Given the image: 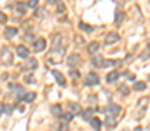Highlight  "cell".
<instances>
[{
	"label": "cell",
	"mask_w": 150,
	"mask_h": 131,
	"mask_svg": "<svg viewBox=\"0 0 150 131\" xmlns=\"http://www.w3.org/2000/svg\"><path fill=\"white\" fill-rule=\"evenodd\" d=\"M63 49H52L49 54H47V63H51V65H58V63H61L63 61Z\"/></svg>",
	"instance_id": "6da1fadb"
},
{
	"label": "cell",
	"mask_w": 150,
	"mask_h": 131,
	"mask_svg": "<svg viewBox=\"0 0 150 131\" xmlns=\"http://www.w3.org/2000/svg\"><path fill=\"white\" fill-rule=\"evenodd\" d=\"M10 63H12V54L7 51V47H2V65L7 67Z\"/></svg>",
	"instance_id": "7a4b0ae2"
},
{
	"label": "cell",
	"mask_w": 150,
	"mask_h": 131,
	"mask_svg": "<svg viewBox=\"0 0 150 131\" xmlns=\"http://www.w3.org/2000/svg\"><path fill=\"white\" fill-rule=\"evenodd\" d=\"M45 46H47V42H45L44 39H37V40L33 42V51H35V53H42V51L45 49Z\"/></svg>",
	"instance_id": "3957f363"
},
{
	"label": "cell",
	"mask_w": 150,
	"mask_h": 131,
	"mask_svg": "<svg viewBox=\"0 0 150 131\" xmlns=\"http://www.w3.org/2000/svg\"><path fill=\"white\" fill-rule=\"evenodd\" d=\"M51 46H52V49H63V46H61V35H59V33H54V35H52Z\"/></svg>",
	"instance_id": "277c9868"
},
{
	"label": "cell",
	"mask_w": 150,
	"mask_h": 131,
	"mask_svg": "<svg viewBox=\"0 0 150 131\" xmlns=\"http://www.w3.org/2000/svg\"><path fill=\"white\" fill-rule=\"evenodd\" d=\"M103 112H107V114H110V116H114V117H115V116H119V114H121V107L112 103V105H108L107 109H103Z\"/></svg>",
	"instance_id": "5b68a950"
},
{
	"label": "cell",
	"mask_w": 150,
	"mask_h": 131,
	"mask_svg": "<svg viewBox=\"0 0 150 131\" xmlns=\"http://www.w3.org/2000/svg\"><path fill=\"white\" fill-rule=\"evenodd\" d=\"M96 84H100V77L94 74V72H91L89 75H87V81H86V86H96Z\"/></svg>",
	"instance_id": "8992f818"
},
{
	"label": "cell",
	"mask_w": 150,
	"mask_h": 131,
	"mask_svg": "<svg viewBox=\"0 0 150 131\" xmlns=\"http://www.w3.org/2000/svg\"><path fill=\"white\" fill-rule=\"evenodd\" d=\"M52 75H54V79H56V82H58V84H61V86H66V81H65V77H63V74H61V72H58V70H52Z\"/></svg>",
	"instance_id": "52a82bcc"
},
{
	"label": "cell",
	"mask_w": 150,
	"mask_h": 131,
	"mask_svg": "<svg viewBox=\"0 0 150 131\" xmlns=\"http://www.w3.org/2000/svg\"><path fill=\"white\" fill-rule=\"evenodd\" d=\"M37 65H38V63H37V60H35V58H28V60H26V63H24V68H26V70H35V68H37Z\"/></svg>",
	"instance_id": "ba28073f"
},
{
	"label": "cell",
	"mask_w": 150,
	"mask_h": 131,
	"mask_svg": "<svg viewBox=\"0 0 150 131\" xmlns=\"http://www.w3.org/2000/svg\"><path fill=\"white\" fill-rule=\"evenodd\" d=\"M79 61H80V54H79V53H75V54H70V56H68V65H70V67L77 65Z\"/></svg>",
	"instance_id": "9c48e42d"
},
{
	"label": "cell",
	"mask_w": 150,
	"mask_h": 131,
	"mask_svg": "<svg viewBox=\"0 0 150 131\" xmlns=\"http://www.w3.org/2000/svg\"><path fill=\"white\" fill-rule=\"evenodd\" d=\"M117 40H119V35L117 33H108L105 37V44H115Z\"/></svg>",
	"instance_id": "30bf717a"
},
{
	"label": "cell",
	"mask_w": 150,
	"mask_h": 131,
	"mask_svg": "<svg viewBox=\"0 0 150 131\" xmlns=\"http://www.w3.org/2000/svg\"><path fill=\"white\" fill-rule=\"evenodd\" d=\"M16 53H17V56H19V58H26V60H28V49H26L24 46H17Z\"/></svg>",
	"instance_id": "8fae6325"
},
{
	"label": "cell",
	"mask_w": 150,
	"mask_h": 131,
	"mask_svg": "<svg viewBox=\"0 0 150 131\" xmlns=\"http://www.w3.org/2000/svg\"><path fill=\"white\" fill-rule=\"evenodd\" d=\"M103 63H105V60L96 53V54H93V65L94 67H103Z\"/></svg>",
	"instance_id": "7c38bea8"
},
{
	"label": "cell",
	"mask_w": 150,
	"mask_h": 131,
	"mask_svg": "<svg viewBox=\"0 0 150 131\" xmlns=\"http://www.w3.org/2000/svg\"><path fill=\"white\" fill-rule=\"evenodd\" d=\"M51 112H52V116H56V117H63V110H61L59 105H52Z\"/></svg>",
	"instance_id": "4fadbf2b"
},
{
	"label": "cell",
	"mask_w": 150,
	"mask_h": 131,
	"mask_svg": "<svg viewBox=\"0 0 150 131\" xmlns=\"http://www.w3.org/2000/svg\"><path fill=\"white\" fill-rule=\"evenodd\" d=\"M117 79H119V72H110L107 75V82H115Z\"/></svg>",
	"instance_id": "5bb4252c"
},
{
	"label": "cell",
	"mask_w": 150,
	"mask_h": 131,
	"mask_svg": "<svg viewBox=\"0 0 150 131\" xmlns=\"http://www.w3.org/2000/svg\"><path fill=\"white\" fill-rule=\"evenodd\" d=\"M91 124H93V128H94L96 131L101 130V121H100L98 117H93V119H91Z\"/></svg>",
	"instance_id": "9a60e30c"
},
{
	"label": "cell",
	"mask_w": 150,
	"mask_h": 131,
	"mask_svg": "<svg viewBox=\"0 0 150 131\" xmlns=\"http://www.w3.org/2000/svg\"><path fill=\"white\" fill-rule=\"evenodd\" d=\"M3 35L5 37H14V35H17V30L16 28H5L3 30Z\"/></svg>",
	"instance_id": "2e32d148"
},
{
	"label": "cell",
	"mask_w": 150,
	"mask_h": 131,
	"mask_svg": "<svg viewBox=\"0 0 150 131\" xmlns=\"http://www.w3.org/2000/svg\"><path fill=\"white\" fill-rule=\"evenodd\" d=\"M98 47H100V44H98V42H91V44L87 46V49H89V53H91V54H96Z\"/></svg>",
	"instance_id": "e0dca14e"
},
{
	"label": "cell",
	"mask_w": 150,
	"mask_h": 131,
	"mask_svg": "<svg viewBox=\"0 0 150 131\" xmlns=\"http://www.w3.org/2000/svg\"><path fill=\"white\" fill-rule=\"evenodd\" d=\"M16 11H17V14L23 16V14L26 12V5H24V4H17V5H16Z\"/></svg>",
	"instance_id": "ac0fdd59"
},
{
	"label": "cell",
	"mask_w": 150,
	"mask_h": 131,
	"mask_svg": "<svg viewBox=\"0 0 150 131\" xmlns=\"http://www.w3.org/2000/svg\"><path fill=\"white\" fill-rule=\"evenodd\" d=\"M145 86H147L145 82H135V86H133V88H135V91H143V89H145Z\"/></svg>",
	"instance_id": "d6986e66"
},
{
	"label": "cell",
	"mask_w": 150,
	"mask_h": 131,
	"mask_svg": "<svg viewBox=\"0 0 150 131\" xmlns=\"http://www.w3.org/2000/svg\"><path fill=\"white\" fill-rule=\"evenodd\" d=\"M10 112H12V107H10V105H5V103H3V105H2V114H3V116H5V114L9 116Z\"/></svg>",
	"instance_id": "ffe728a7"
},
{
	"label": "cell",
	"mask_w": 150,
	"mask_h": 131,
	"mask_svg": "<svg viewBox=\"0 0 150 131\" xmlns=\"http://www.w3.org/2000/svg\"><path fill=\"white\" fill-rule=\"evenodd\" d=\"M68 107H70V114H79V105H75V103H68Z\"/></svg>",
	"instance_id": "44dd1931"
},
{
	"label": "cell",
	"mask_w": 150,
	"mask_h": 131,
	"mask_svg": "<svg viewBox=\"0 0 150 131\" xmlns=\"http://www.w3.org/2000/svg\"><path fill=\"white\" fill-rule=\"evenodd\" d=\"M84 119H86V121H91V119H93V109H87V110L84 112Z\"/></svg>",
	"instance_id": "7402d4cb"
},
{
	"label": "cell",
	"mask_w": 150,
	"mask_h": 131,
	"mask_svg": "<svg viewBox=\"0 0 150 131\" xmlns=\"http://www.w3.org/2000/svg\"><path fill=\"white\" fill-rule=\"evenodd\" d=\"M140 58H142V60H147V58H150V46L147 47V49H143V53L140 54Z\"/></svg>",
	"instance_id": "603a6c76"
},
{
	"label": "cell",
	"mask_w": 150,
	"mask_h": 131,
	"mask_svg": "<svg viewBox=\"0 0 150 131\" xmlns=\"http://www.w3.org/2000/svg\"><path fill=\"white\" fill-rule=\"evenodd\" d=\"M79 28H80V30H84V32H93V26H89V25H86V23H80V25H79Z\"/></svg>",
	"instance_id": "cb8c5ba5"
},
{
	"label": "cell",
	"mask_w": 150,
	"mask_h": 131,
	"mask_svg": "<svg viewBox=\"0 0 150 131\" xmlns=\"http://www.w3.org/2000/svg\"><path fill=\"white\" fill-rule=\"evenodd\" d=\"M23 100H24V102H33V100H35V93H26Z\"/></svg>",
	"instance_id": "d4e9b609"
},
{
	"label": "cell",
	"mask_w": 150,
	"mask_h": 131,
	"mask_svg": "<svg viewBox=\"0 0 150 131\" xmlns=\"http://www.w3.org/2000/svg\"><path fill=\"white\" fill-rule=\"evenodd\" d=\"M112 65H121V63L114 61V60H105V63H103V67H112Z\"/></svg>",
	"instance_id": "484cf974"
},
{
	"label": "cell",
	"mask_w": 150,
	"mask_h": 131,
	"mask_svg": "<svg viewBox=\"0 0 150 131\" xmlns=\"http://www.w3.org/2000/svg\"><path fill=\"white\" fill-rule=\"evenodd\" d=\"M105 123H107V126H108V128H114V126H115V119H114V117H107V121H105Z\"/></svg>",
	"instance_id": "4316f807"
},
{
	"label": "cell",
	"mask_w": 150,
	"mask_h": 131,
	"mask_svg": "<svg viewBox=\"0 0 150 131\" xmlns=\"http://www.w3.org/2000/svg\"><path fill=\"white\" fill-rule=\"evenodd\" d=\"M147 103H149V100H147V98H142V100L138 102V107L143 110V107H147Z\"/></svg>",
	"instance_id": "83f0119b"
},
{
	"label": "cell",
	"mask_w": 150,
	"mask_h": 131,
	"mask_svg": "<svg viewBox=\"0 0 150 131\" xmlns=\"http://www.w3.org/2000/svg\"><path fill=\"white\" fill-rule=\"evenodd\" d=\"M56 5H58V12H63V11H65V4H63L61 0H58Z\"/></svg>",
	"instance_id": "f1b7e54d"
},
{
	"label": "cell",
	"mask_w": 150,
	"mask_h": 131,
	"mask_svg": "<svg viewBox=\"0 0 150 131\" xmlns=\"http://www.w3.org/2000/svg\"><path fill=\"white\" fill-rule=\"evenodd\" d=\"M122 19H124V12H117V16H115L117 25H119V23H122Z\"/></svg>",
	"instance_id": "f546056e"
},
{
	"label": "cell",
	"mask_w": 150,
	"mask_h": 131,
	"mask_svg": "<svg viewBox=\"0 0 150 131\" xmlns=\"http://www.w3.org/2000/svg\"><path fill=\"white\" fill-rule=\"evenodd\" d=\"M24 81H26V82H28V84H33V82H35V77H33V75H31V74H28V75H26V77H24Z\"/></svg>",
	"instance_id": "4dcf8cb0"
},
{
	"label": "cell",
	"mask_w": 150,
	"mask_h": 131,
	"mask_svg": "<svg viewBox=\"0 0 150 131\" xmlns=\"http://www.w3.org/2000/svg\"><path fill=\"white\" fill-rule=\"evenodd\" d=\"M72 117H73V114H70V112H68V114H63V121H65V123H70Z\"/></svg>",
	"instance_id": "1f68e13d"
},
{
	"label": "cell",
	"mask_w": 150,
	"mask_h": 131,
	"mask_svg": "<svg viewBox=\"0 0 150 131\" xmlns=\"http://www.w3.org/2000/svg\"><path fill=\"white\" fill-rule=\"evenodd\" d=\"M119 89H121V93H124V95H128V93H129V89H128L124 84H121V86H119Z\"/></svg>",
	"instance_id": "d6a6232c"
},
{
	"label": "cell",
	"mask_w": 150,
	"mask_h": 131,
	"mask_svg": "<svg viewBox=\"0 0 150 131\" xmlns=\"http://www.w3.org/2000/svg\"><path fill=\"white\" fill-rule=\"evenodd\" d=\"M70 75H72V77H79L80 74H79V70H73V68H72V70H70Z\"/></svg>",
	"instance_id": "836d02e7"
},
{
	"label": "cell",
	"mask_w": 150,
	"mask_h": 131,
	"mask_svg": "<svg viewBox=\"0 0 150 131\" xmlns=\"http://www.w3.org/2000/svg\"><path fill=\"white\" fill-rule=\"evenodd\" d=\"M37 4H38V0H28V5L30 7H37Z\"/></svg>",
	"instance_id": "e575fe53"
},
{
	"label": "cell",
	"mask_w": 150,
	"mask_h": 131,
	"mask_svg": "<svg viewBox=\"0 0 150 131\" xmlns=\"http://www.w3.org/2000/svg\"><path fill=\"white\" fill-rule=\"evenodd\" d=\"M0 21H2V25H5V21H7V16H5V14H2V16H0Z\"/></svg>",
	"instance_id": "d590c367"
},
{
	"label": "cell",
	"mask_w": 150,
	"mask_h": 131,
	"mask_svg": "<svg viewBox=\"0 0 150 131\" xmlns=\"http://www.w3.org/2000/svg\"><path fill=\"white\" fill-rule=\"evenodd\" d=\"M126 77H128L129 81H135V74H126Z\"/></svg>",
	"instance_id": "8d00e7d4"
},
{
	"label": "cell",
	"mask_w": 150,
	"mask_h": 131,
	"mask_svg": "<svg viewBox=\"0 0 150 131\" xmlns=\"http://www.w3.org/2000/svg\"><path fill=\"white\" fill-rule=\"evenodd\" d=\"M47 2H49V4H56L58 0H47Z\"/></svg>",
	"instance_id": "74e56055"
},
{
	"label": "cell",
	"mask_w": 150,
	"mask_h": 131,
	"mask_svg": "<svg viewBox=\"0 0 150 131\" xmlns=\"http://www.w3.org/2000/svg\"><path fill=\"white\" fill-rule=\"evenodd\" d=\"M135 131H142V128H140V126H136V128H135Z\"/></svg>",
	"instance_id": "f35d334b"
},
{
	"label": "cell",
	"mask_w": 150,
	"mask_h": 131,
	"mask_svg": "<svg viewBox=\"0 0 150 131\" xmlns=\"http://www.w3.org/2000/svg\"><path fill=\"white\" fill-rule=\"evenodd\" d=\"M149 81H150V75H149Z\"/></svg>",
	"instance_id": "ab89813d"
},
{
	"label": "cell",
	"mask_w": 150,
	"mask_h": 131,
	"mask_svg": "<svg viewBox=\"0 0 150 131\" xmlns=\"http://www.w3.org/2000/svg\"><path fill=\"white\" fill-rule=\"evenodd\" d=\"M149 46H150V40H149Z\"/></svg>",
	"instance_id": "60d3db41"
}]
</instances>
